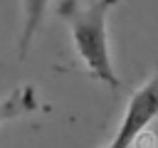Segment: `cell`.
<instances>
[{
	"label": "cell",
	"instance_id": "cell-2",
	"mask_svg": "<svg viewBox=\"0 0 158 148\" xmlns=\"http://www.w3.org/2000/svg\"><path fill=\"white\" fill-rule=\"evenodd\" d=\"M153 121H158V64L151 76L131 94L116 133L106 148H136V141L153 126Z\"/></svg>",
	"mask_w": 158,
	"mask_h": 148
},
{
	"label": "cell",
	"instance_id": "cell-1",
	"mask_svg": "<svg viewBox=\"0 0 158 148\" xmlns=\"http://www.w3.org/2000/svg\"><path fill=\"white\" fill-rule=\"evenodd\" d=\"M118 0H91L81 5L79 0H62L57 12L67 22L72 47L84 64L86 74L101 86L118 89L121 79L114 69L111 44H109V12Z\"/></svg>",
	"mask_w": 158,
	"mask_h": 148
},
{
	"label": "cell",
	"instance_id": "cell-4",
	"mask_svg": "<svg viewBox=\"0 0 158 148\" xmlns=\"http://www.w3.org/2000/svg\"><path fill=\"white\" fill-rule=\"evenodd\" d=\"M35 111H40V96L32 84H20L5 96H0V126L15 118L30 116Z\"/></svg>",
	"mask_w": 158,
	"mask_h": 148
},
{
	"label": "cell",
	"instance_id": "cell-3",
	"mask_svg": "<svg viewBox=\"0 0 158 148\" xmlns=\"http://www.w3.org/2000/svg\"><path fill=\"white\" fill-rule=\"evenodd\" d=\"M20 2H22V20H20V35H17V57L25 59L32 49L37 32L42 30V22L47 17L52 0H20Z\"/></svg>",
	"mask_w": 158,
	"mask_h": 148
}]
</instances>
